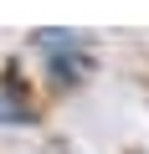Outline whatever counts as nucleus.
<instances>
[{
    "instance_id": "nucleus-1",
    "label": "nucleus",
    "mask_w": 149,
    "mask_h": 154,
    "mask_svg": "<svg viewBox=\"0 0 149 154\" xmlns=\"http://www.w3.org/2000/svg\"><path fill=\"white\" fill-rule=\"evenodd\" d=\"M31 41L46 51V57H67V51H82V31H51V26H41V31H31Z\"/></svg>"
},
{
    "instance_id": "nucleus-2",
    "label": "nucleus",
    "mask_w": 149,
    "mask_h": 154,
    "mask_svg": "<svg viewBox=\"0 0 149 154\" xmlns=\"http://www.w3.org/2000/svg\"><path fill=\"white\" fill-rule=\"evenodd\" d=\"M88 72H93V62H88V57H77V51L51 57V77H62V82H82Z\"/></svg>"
},
{
    "instance_id": "nucleus-3",
    "label": "nucleus",
    "mask_w": 149,
    "mask_h": 154,
    "mask_svg": "<svg viewBox=\"0 0 149 154\" xmlns=\"http://www.w3.org/2000/svg\"><path fill=\"white\" fill-rule=\"evenodd\" d=\"M0 123H31V108H26V98H16L11 88H0Z\"/></svg>"
}]
</instances>
